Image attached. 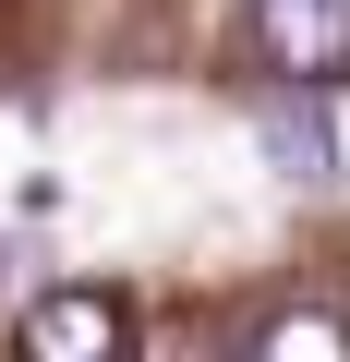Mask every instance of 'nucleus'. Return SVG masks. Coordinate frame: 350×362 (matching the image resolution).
Masks as SVG:
<instances>
[{
  "label": "nucleus",
  "mask_w": 350,
  "mask_h": 362,
  "mask_svg": "<svg viewBox=\"0 0 350 362\" xmlns=\"http://www.w3.org/2000/svg\"><path fill=\"white\" fill-rule=\"evenodd\" d=\"M242 49L278 85H350V0H242Z\"/></svg>",
  "instance_id": "nucleus-1"
},
{
  "label": "nucleus",
  "mask_w": 350,
  "mask_h": 362,
  "mask_svg": "<svg viewBox=\"0 0 350 362\" xmlns=\"http://www.w3.org/2000/svg\"><path fill=\"white\" fill-rule=\"evenodd\" d=\"M121 338H133L121 290H49V302H25V350L37 362H109Z\"/></svg>",
  "instance_id": "nucleus-2"
},
{
  "label": "nucleus",
  "mask_w": 350,
  "mask_h": 362,
  "mask_svg": "<svg viewBox=\"0 0 350 362\" xmlns=\"http://www.w3.org/2000/svg\"><path fill=\"white\" fill-rule=\"evenodd\" d=\"M266 157H278L290 181H326V169H338V145H326V121H314V85H290V97L266 109Z\"/></svg>",
  "instance_id": "nucleus-3"
},
{
  "label": "nucleus",
  "mask_w": 350,
  "mask_h": 362,
  "mask_svg": "<svg viewBox=\"0 0 350 362\" xmlns=\"http://www.w3.org/2000/svg\"><path fill=\"white\" fill-rule=\"evenodd\" d=\"M254 350H350V326H338V314H278Z\"/></svg>",
  "instance_id": "nucleus-4"
}]
</instances>
